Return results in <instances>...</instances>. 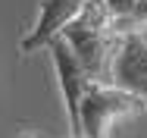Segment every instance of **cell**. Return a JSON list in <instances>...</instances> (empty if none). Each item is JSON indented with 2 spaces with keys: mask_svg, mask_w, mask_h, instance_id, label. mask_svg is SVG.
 I'll return each mask as SVG.
<instances>
[{
  "mask_svg": "<svg viewBox=\"0 0 147 138\" xmlns=\"http://www.w3.org/2000/svg\"><path fill=\"white\" fill-rule=\"evenodd\" d=\"M69 50L82 63L94 82H113V56L119 50V38L103 0H88L85 10L59 31Z\"/></svg>",
  "mask_w": 147,
  "mask_h": 138,
  "instance_id": "obj_1",
  "label": "cell"
},
{
  "mask_svg": "<svg viewBox=\"0 0 147 138\" xmlns=\"http://www.w3.org/2000/svg\"><path fill=\"white\" fill-rule=\"evenodd\" d=\"M144 110L147 104L141 97L116 88L113 82H94L91 79L82 91V97L75 101V107L66 113V119H69L72 138H110V132L119 119L138 116Z\"/></svg>",
  "mask_w": 147,
  "mask_h": 138,
  "instance_id": "obj_2",
  "label": "cell"
},
{
  "mask_svg": "<svg viewBox=\"0 0 147 138\" xmlns=\"http://www.w3.org/2000/svg\"><path fill=\"white\" fill-rule=\"evenodd\" d=\"M85 3L88 0H41L31 28L19 38V54L28 56V54H38L41 47H47L53 38H59V31L85 10Z\"/></svg>",
  "mask_w": 147,
  "mask_h": 138,
  "instance_id": "obj_3",
  "label": "cell"
},
{
  "mask_svg": "<svg viewBox=\"0 0 147 138\" xmlns=\"http://www.w3.org/2000/svg\"><path fill=\"white\" fill-rule=\"evenodd\" d=\"M113 85L147 104V38L144 35H122L119 50L113 56Z\"/></svg>",
  "mask_w": 147,
  "mask_h": 138,
  "instance_id": "obj_4",
  "label": "cell"
},
{
  "mask_svg": "<svg viewBox=\"0 0 147 138\" xmlns=\"http://www.w3.org/2000/svg\"><path fill=\"white\" fill-rule=\"evenodd\" d=\"M116 35L122 38V35H141V28H147V0H135V6H131V13L122 19V22H116Z\"/></svg>",
  "mask_w": 147,
  "mask_h": 138,
  "instance_id": "obj_5",
  "label": "cell"
},
{
  "mask_svg": "<svg viewBox=\"0 0 147 138\" xmlns=\"http://www.w3.org/2000/svg\"><path fill=\"white\" fill-rule=\"evenodd\" d=\"M22 138H38V135H22Z\"/></svg>",
  "mask_w": 147,
  "mask_h": 138,
  "instance_id": "obj_6",
  "label": "cell"
}]
</instances>
